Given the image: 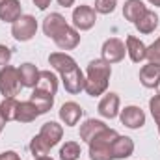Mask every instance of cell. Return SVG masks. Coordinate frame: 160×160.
<instances>
[{"label": "cell", "instance_id": "ffe728a7", "mask_svg": "<svg viewBox=\"0 0 160 160\" xmlns=\"http://www.w3.org/2000/svg\"><path fill=\"white\" fill-rule=\"evenodd\" d=\"M108 125L101 119H86L80 125V140H84L86 143H89L101 130H104Z\"/></svg>", "mask_w": 160, "mask_h": 160}, {"label": "cell", "instance_id": "d6986e66", "mask_svg": "<svg viewBox=\"0 0 160 160\" xmlns=\"http://www.w3.org/2000/svg\"><path fill=\"white\" fill-rule=\"evenodd\" d=\"M140 82L143 88H157L160 82V65L155 63H145L140 69Z\"/></svg>", "mask_w": 160, "mask_h": 160}, {"label": "cell", "instance_id": "ab89813d", "mask_svg": "<svg viewBox=\"0 0 160 160\" xmlns=\"http://www.w3.org/2000/svg\"><path fill=\"white\" fill-rule=\"evenodd\" d=\"M4 2H6V0H0V6H2V4H4Z\"/></svg>", "mask_w": 160, "mask_h": 160}, {"label": "cell", "instance_id": "cb8c5ba5", "mask_svg": "<svg viewBox=\"0 0 160 160\" xmlns=\"http://www.w3.org/2000/svg\"><path fill=\"white\" fill-rule=\"evenodd\" d=\"M36 118H39V112L34 106V102L32 101H21L19 108H17V119L15 121H19V123H32Z\"/></svg>", "mask_w": 160, "mask_h": 160}, {"label": "cell", "instance_id": "7a4b0ae2", "mask_svg": "<svg viewBox=\"0 0 160 160\" xmlns=\"http://www.w3.org/2000/svg\"><path fill=\"white\" fill-rule=\"evenodd\" d=\"M118 130L106 127L101 130L88 145H89V158L91 160H112V143L118 138Z\"/></svg>", "mask_w": 160, "mask_h": 160}, {"label": "cell", "instance_id": "9a60e30c", "mask_svg": "<svg viewBox=\"0 0 160 160\" xmlns=\"http://www.w3.org/2000/svg\"><path fill=\"white\" fill-rule=\"evenodd\" d=\"M39 136L50 145L54 147L56 143H60L62 136H63V127L56 121H47L41 125V130H39Z\"/></svg>", "mask_w": 160, "mask_h": 160}, {"label": "cell", "instance_id": "f546056e", "mask_svg": "<svg viewBox=\"0 0 160 160\" xmlns=\"http://www.w3.org/2000/svg\"><path fill=\"white\" fill-rule=\"evenodd\" d=\"M149 63H155V65H160V38L155 39V43H151L147 47V58Z\"/></svg>", "mask_w": 160, "mask_h": 160}, {"label": "cell", "instance_id": "ac0fdd59", "mask_svg": "<svg viewBox=\"0 0 160 160\" xmlns=\"http://www.w3.org/2000/svg\"><path fill=\"white\" fill-rule=\"evenodd\" d=\"M22 15V6L19 0H6L0 6V21L2 22H15Z\"/></svg>", "mask_w": 160, "mask_h": 160}, {"label": "cell", "instance_id": "484cf974", "mask_svg": "<svg viewBox=\"0 0 160 160\" xmlns=\"http://www.w3.org/2000/svg\"><path fill=\"white\" fill-rule=\"evenodd\" d=\"M17 108H19V101L15 97H4V101L0 102V116L4 118L6 123L17 119Z\"/></svg>", "mask_w": 160, "mask_h": 160}, {"label": "cell", "instance_id": "e0dca14e", "mask_svg": "<svg viewBox=\"0 0 160 160\" xmlns=\"http://www.w3.org/2000/svg\"><path fill=\"white\" fill-rule=\"evenodd\" d=\"M17 71H19V80H21L22 88H36V84L39 80V69L34 63L26 62L21 67H17Z\"/></svg>", "mask_w": 160, "mask_h": 160}, {"label": "cell", "instance_id": "f1b7e54d", "mask_svg": "<svg viewBox=\"0 0 160 160\" xmlns=\"http://www.w3.org/2000/svg\"><path fill=\"white\" fill-rule=\"evenodd\" d=\"M116 6H118V0H95L93 9L101 15H110L116 11Z\"/></svg>", "mask_w": 160, "mask_h": 160}, {"label": "cell", "instance_id": "60d3db41", "mask_svg": "<svg viewBox=\"0 0 160 160\" xmlns=\"http://www.w3.org/2000/svg\"><path fill=\"white\" fill-rule=\"evenodd\" d=\"M157 125H158V132H160V121H158V123H157Z\"/></svg>", "mask_w": 160, "mask_h": 160}, {"label": "cell", "instance_id": "d590c367", "mask_svg": "<svg viewBox=\"0 0 160 160\" xmlns=\"http://www.w3.org/2000/svg\"><path fill=\"white\" fill-rule=\"evenodd\" d=\"M4 127H6V121H4L2 116H0V134H2V130H4Z\"/></svg>", "mask_w": 160, "mask_h": 160}, {"label": "cell", "instance_id": "2e32d148", "mask_svg": "<svg viewBox=\"0 0 160 160\" xmlns=\"http://www.w3.org/2000/svg\"><path fill=\"white\" fill-rule=\"evenodd\" d=\"M134 153V142L128 136H118L112 143V160L128 158Z\"/></svg>", "mask_w": 160, "mask_h": 160}, {"label": "cell", "instance_id": "277c9868", "mask_svg": "<svg viewBox=\"0 0 160 160\" xmlns=\"http://www.w3.org/2000/svg\"><path fill=\"white\" fill-rule=\"evenodd\" d=\"M38 32V21L32 15H21L11 24V36L17 41H30Z\"/></svg>", "mask_w": 160, "mask_h": 160}, {"label": "cell", "instance_id": "83f0119b", "mask_svg": "<svg viewBox=\"0 0 160 160\" xmlns=\"http://www.w3.org/2000/svg\"><path fill=\"white\" fill-rule=\"evenodd\" d=\"M80 157V145L77 142H65L60 149V158L62 160H78Z\"/></svg>", "mask_w": 160, "mask_h": 160}, {"label": "cell", "instance_id": "8fae6325", "mask_svg": "<svg viewBox=\"0 0 160 160\" xmlns=\"http://www.w3.org/2000/svg\"><path fill=\"white\" fill-rule=\"evenodd\" d=\"M65 26H69V24H67V21H65V17L62 13H50L43 21V32L50 39H54Z\"/></svg>", "mask_w": 160, "mask_h": 160}, {"label": "cell", "instance_id": "4fadbf2b", "mask_svg": "<svg viewBox=\"0 0 160 160\" xmlns=\"http://www.w3.org/2000/svg\"><path fill=\"white\" fill-rule=\"evenodd\" d=\"M125 47H127V54L128 58L134 62V63H140L147 58V47L145 43L136 38V36H127V41H125Z\"/></svg>", "mask_w": 160, "mask_h": 160}, {"label": "cell", "instance_id": "52a82bcc", "mask_svg": "<svg viewBox=\"0 0 160 160\" xmlns=\"http://www.w3.org/2000/svg\"><path fill=\"white\" fill-rule=\"evenodd\" d=\"M119 119L121 123L127 127V128H142L145 125V112L140 108V106H125L123 110L119 112Z\"/></svg>", "mask_w": 160, "mask_h": 160}, {"label": "cell", "instance_id": "30bf717a", "mask_svg": "<svg viewBox=\"0 0 160 160\" xmlns=\"http://www.w3.org/2000/svg\"><path fill=\"white\" fill-rule=\"evenodd\" d=\"M82 116H84V110H82V106H80L78 102H75V101H69V102L62 104V108H60V119L67 127L78 125Z\"/></svg>", "mask_w": 160, "mask_h": 160}, {"label": "cell", "instance_id": "8992f818", "mask_svg": "<svg viewBox=\"0 0 160 160\" xmlns=\"http://www.w3.org/2000/svg\"><path fill=\"white\" fill-rule=\"evenodd\" d=\"M101 54H102V60L106 63H119L121 60L125 58L127 54V47L125 43L118 38H110L102 43V48H101Z\"/></svg>", "mask_w": 160, "mask_h": 160}, {"label": "cell", "instance_id": "9c48e42d", "mask_svg": "<svg viewBox=\"0 0 160 160\" xmlns=\"http://www.w3.org/2000/svg\"><path fill=\"white\" fill-rule=\"evenodd\" d=\"M62 82H63V88H65L67 93L77 95V93H80V91H84L86 77H84V73L80 71V67H75L73 71L62 75Z\"/></svg>", "mask_w": 160, "mask_h": 160}, {"label": "cell", "instance_id": "836d02e7", "mask_svg": "<svg viewBox=\"0 0 160 160\" xmlns=\"http://www.w3.org/2000/svg\"><path fill=\"white\" fill-rule=\"evenodd\" d=\"M32 2H34V6H38V9H41V11H45L50 6V0H32Z\"/></svg>", "mask_w": 160, "mask_h": 160}, {"label": "cell", "instance_id": "ba28073f", "mask_svg": "<svg viewBox=\"0 0 160 160\" xmlns=\"http://www.w3.org/2000/svg\"><path fill=\"white\" fill-rule=\"evenodd\" d=\"M52 41L62 50H73V48H77L80 45V34L75 26H65Z\"/></svg>", "mask_w": 160, "mask_h": 160}, {"label": "cell", "instance_id": "5b68a950", "mask_svg": "<svg viewBox=\"0 0 160 160\" xmlns=\"http://www.w3.org/2000/svg\"><path fill=\"white\" fill-rule=\"evenodd\" d=\"M97 22V11L91 8V6H77L73 9V26L80 30V32H86V30H91Z\"/></svg>", "mask_w": 160, "mask_h": 160}, {"label": "cell", "instance_id": "1f68e13d", "mask_svg": "<svg viewBox=\"0 0 160 160\" xmlns=\"http://www.w3.org/2000/svg\"><path fill=\"white\" fill-rule=\"evenodd\" d=\"M9 62H11V48L6 45H0V67L9 65Z\"/></svg>", "mask_w": 160, "mask_h": 160}, {"label": "cell", "instance_id": "5bb4252c", "mask_svg": "<svg viewBox=\"0 0 160 160\" xmlns=\"http://www.w3.org/2000/svg\"><path fill=\"white\" fill-rule=\"evenodd\" d=\"M48 63H50L52 69H56L60 75L69 73V71H73L75 67H78L77 62H75V58L69 56V54H65V52H52V54L48 56Z\"/></svg>", "mask_w": 160, "mask_h": 160}, {"label": "cell", "instance_id": "3957f363", "mask_svg": "<svg viewBox=\"0 0 160 160\" xmlns=\"http://www.w3.org/2000/svg\"><path fill=\"white\" fill-rule=\"evenodd\" d=\"M21 80L19 71L13 65H4L0 69V95L4 97H15L21 91Z\"/></svg>", "mask_w": 160, "mask_h": 160}, {"label": "cell", "instance_id": "4316f807", "mask_svg": "<svg viewBox=\"0 0 160 160\" xmlns=\"http://www.w3.org/2000/svg\"><path fill=\"white\" fill-rule=\"evenodd\" d=\"M50 149H52V147H50V145L41 138L39 134H38V136H34V138H32V142H30V153H32L36 158H38V157H45V155H48V151H50Z\"/></svg>", "mask_w": 160, "mask_h": 160}, {"label": "cell", "instance_id": "7c38bea8", "mask_svg": "<svg viewBox=\"0 0 160 160\" xmlns=\"http://www.w3.org/2000/svg\"><path fill=\"white\" fill-rule=\"evenodd\" d=\"M99 114L106 119H114L119 116V95L118 93H106L99 102Z\"/></svg>", "mask_w": 160, "mask_h": 160}, {"label": "cell", "instance_id": "6da1fadb", "mask_svg": "<svg viewBox=\"0 0 160 160\" xmlns=\"http://www.w3.org/2000/svg\"><path fill=\"white\" fill-rule=\"evenodd\" d=\"M112 77V65L106 63L102 58L91 60L86 69V86L84 91L91 97H99L108 89V82Z\"/></svg>", "mask_w": 160, "mask_h": 160}, {"label": "cell", "instance_id": "44dd1931", "mask_svg": "<svg viewBox=\"0 0 160 160\" xmlns=\"http://www.w3.org/2000/svg\"><path fill=\"white\" fill-rule=\"evenodd\" d=\"M30 101H32L34 106L38 108L39 116L47 114V112L54 106V95H50V93H47V91H41L38 88H34V91H32V95H30Z\"/></svg>", "mask_w": 160, "mask_h": 160}, {"label": "cell", "instance_id": "e575fe53", "mask_svg": "<svg viewBox=\"0 0 160 160\" xmlns=\"http://www.w3.org/2000/svg\"><path fill=\"white\" fill-rule=\"evenodd\" d=\"M56 2H58L62 8H71V6L75 4V0H56Z\"/></svg>", "mask_w": 160, "mask_h": 160}, {"label": "cell", "instance_id": "603a6c76", "mask_svg": "<svg viewBox=\"0 0 160 160\" xmlns=\"http://www.w3.org/2000/svg\"><path fill=\"white\" fill-rule=\"evenodd\" d=\"M134 26H136V30L140 32V34H151V32H155L157 30V26H158V15L155 13V11H145L143 13V17H140L136 22H134Z\"/></svg>", "mask_w": 160, "mask_h": 160}, {"label": "cell", "instance_id": "d4e9b609", "mask_svg": "<svg viewBox=\"0 0 160 160\" xmlns=\"http://www.w3.org/2000/svg\"><path fill=\"white\" fill-rule=\"evenodd\" d=\"M36 88L41 91H47L50 95H56L58 91V77L50 71H39V80L36 84Z\"/></svg>", "mask_w": 160, "mask_h": 160}, {"label": "cell", "instance_id": "8d00e7d4", "mask_svg": "<svg viewBox=\"0 0 160 160\" xmlns=\"http://www.w3.org/2000/svg\"><path fill=\"white\" fill-rule=\"evenodd\" d=\"M34 160H54V158H50L48 155H45V157H38V158H34Z\"/></svg>", "mask_w": 160, "mask_h": 160}, {"label": "cell", "instance_id": "74e56055", "mask_svg": "<svg viewBox=\"0 0 160 160\" xmlns=\"http://www.w3.org/2000/svg\"><path fill=\"white\" fill-rule=\"evenodd\" d=\"M149 4H153V6H157V8H160V0H149Z\"/></svg>", "mask_w": 160, "mask_h": 160}, {"label": "cell", "instance_id": "7402d4cb", "mask_svg": "<svg viewBox=\"0 0 160 160\" xmlns=\"http://www.w3.org/2000/svg\"><path fill=\"white\" fill-rule=\"evenodd\" d=\"M145 11H147V6L142 0H127L123 6V17L125 21H130V22H136L140 17H143Z\"/></svg>", "mask_w": 160, "mask_h": 160}, {"label": "cell", "instance_id": "f35d334b", "mask_svg": "<svg viewBox=\"0 0 160 160\" xmlns=\"http://www.w3.org/2000/svg\"><path fill=\"white\" fill-rule=\"evenodd\" d=\"M157 89H158V93H160V82H158V86H157Z\"/></svg>", "mask_w": 160, "mask_h": 160}, {"label": "cell", "instance_id": "d6a6232c", "mask_svg": "<svg viewBox=\"0 0 160 160\" xmlns=\"http://www.w3.org/2000/svg\"><path fill=\"white\" fill-rule=\"evenodd\" d=\"M0 160H21V157L15 151H4L0 153Z\"/></svg>", "mask_w": 160, "mask_h": 160}, {"label": "cell", "instance_id": "4dcf8cb0", "mask_svg": "<svg viewBox=\"0 0 160 160\" xmlns=\"http://www.w3.org/2000/svg\"><path fill=\"white\" fill-rule=\"evenodd\" d=\"M149 110H151V116L155 118V121L158 123L160 121V93L155 95V97H151V101H149Z\"/></svg>", "mask_w": 160, "mask_h": 160}]
</instances>
